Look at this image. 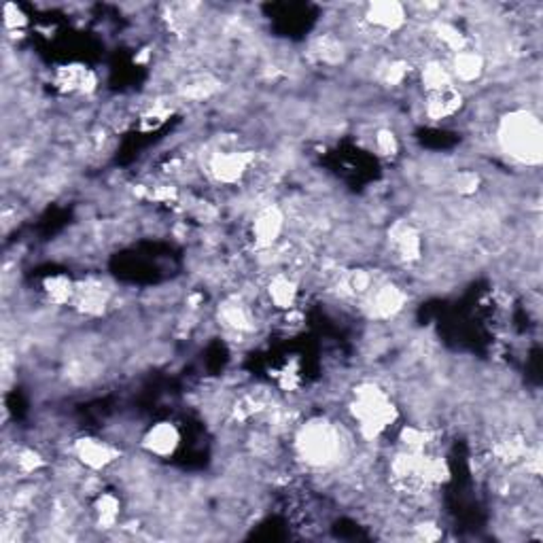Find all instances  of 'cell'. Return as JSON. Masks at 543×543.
<instances>
[{
	"label": "cell",
	"instance_id": "cell-1",
	"mask_svg": "<svg viewBox=\"0 0 543 543\" xmlns=\"http://www.w3.org/2000/svg\"><path fill=\"white\" fill-rule=\"evenodd\" d=\"M498 142L509 158L535 166L541 162L543 127L529 110H512L498 126Z\"/></svg>",
	"mask_w": 543,
	"mask_h": 543
},
{
	"label": "cell",
	"instance_id": "cell-2",
	"mask_svg": "<svg viewBox=\"0 0 543 543\" xmlns=\"http://www.w3.org/2000/svg\"><path fill=\"white\" fill-rule=\"evenodd\" d=\"M351 412L354 423L365 435H380L395 420V406L385 391L374 385H363L354 391Z\"/></svg>",
	"mask_w": 543,
	"mask_h": 543
},
{
	"label": "cell",
	"instance_id": "cell-3",
	"mask_svg": "<svg viewBox=\"0 0 543 543\" xmlns=\"http://www.w3.org/2000/svg\"><path fill=\"white\" fill-rule=\"evenodd\" d=\"M299 457L312 467H325L340 454V435L325 420H310L297 435Z\"/></svg>",
	"mask_w": 543,
	"mask_h": 543
},
{
	"label": "cell",
	"instance_id": "cell-4",
	"mask_svg": "<svg viewBox=\"0 0 543 543\" xmlns=\"http://www.w3.org/2000/svg\"><path fill=\"white\" fill-rule=\"evenodd\" d=\"M253 164V155L245 151H221L210 159V174L215 181L223 182V185H231L238 182L248 173Z\"/></svg>",
	"mask_w": 543,
	"mask_h": 543
},
{
	"label": "cell",
	"instance_id": "cell-5",
	"mask_svg": "<svg viewBox=\"0 0 543 543\" xmlns=\"http://www.w3.org/2000/svg\"><path fill=\"white\" fill-rule=\"evenodd\" d=\"M181 446V431L176 429V425L162 420V423H155L147 429V434L142 435V448L158 458H168L179 450Z\"/></svg>",
	"mask_w": 543,
	"mask_h": 543
},
{
	"label": "cell",
	"instance_id": "cell-6",
	"mask_svg": "<svg viewBox=\"0 0 543 543\" xmlns=\"http://www.w3.org/2000/svg\"><path fill=\"white\" fill-rule=\"evenodd\" d=\"M75 457L87 469L100 471L118 461L119 450L113 444H109V442L96 440V437H83V440L75 444Z\"/></svg>",
	"mask_w": 543,
	"mask_h": 543
},
{
	"label": "cell",
	"instance_id": "cell-7",
	"mask_svg": "<svg viewBox=\"0 0 543 543\" xmlns=\"http://www.w3.org/2000/svg\"><path fill=\"white\" fill-rule=\"evenodd\" d=\"M391 248L401 262H417L423 253V236L420 231L408 221H397L389 230Z\"/></svg>",
	"mask_w": 543,
	"mask_h": 543
},
{
	"label": "cell",
	"instance_id": "cell-8",
	"mask_svg": "<svg viewBox=\"0 0 543 543\" xmlns=\"http://www.w3.org/2000/svg\"><path fill=\"white\" fill-rule=\"evenodd\" d=\"M285 227V217L279 208H263L253 221V240L259 248H270L276 245Z\"/></svg>",
	"mask_w": 543,
	"mask_h": 543
},
{
	"label": "cell",
	"instance_id": "cell-9",
	"mask_svg": "<svg viewBox=\"0 0 543 543\" xmlns=\"http://www.w3.org/2000/svg\"><path fill=\"white\" fill-rule=\"evenodd\" d=\"M368 299H369V310L374 317L391 319L395 317L397 312H401L406 296H403V291L395 285H382V287H374V289L368 293Z\"/></svg>",
	"mask_w": 543,
	"mask_h": 543
},
{
	"label": "cell",
	"instance_id": "cell-10",
	"mask_svg": "<svg viewBox=\"0 0 543 543\" xmlns=\"http://www.w3.org/2000/svg\"><path fill=\"white\" fill-rule=\"evenodd\" d=\"M365 20L374 28H378V30H399V28L406 24V7L399 3H393V0L391 3L389 0H385V3H371L368 4Z\"/></svg>",
	"mask_w": 543,
	"mask_h": 543
},
{
	"label": "cell",
	"instance_id": "cell-11",
	"mask_svg": "<svg viewBox=\"0 0 543 543\" xmlns=\"http://www.w3.org/2000/svg\"><path fill=\"white\" fill-rule=\"evenodd\" d=\"M461 93L457 92V87H448L442 92H431L426 93V118L431 121H444L450 119L458 113L461 109Z\"/></svg>",
	"mask_w": 543,
	"mask_h": 543
},
{
	"label": "cell",
	"instance_id": "cell-12",
	"mask_svg": "<svg viewBox=\"0 0 543 543\" xmlns=\"http://www.w3.org/2000/svg\"><path fill=\"white\" fill-rule=\"evenodd\" d=\"M484 73V58L474 49H463V52L452 55V79L457 77L458 81L471 83L478 81Z\"/></svg>",
	"mask_w": 543,
	"mask_h": 543
},
{
	"label": "cell",
	"instance_id": "cell-13",
	"mask_svg": "<svg viewBox=\"0 0 543 543\" xmlns=\"http://www.w3.org/2000/svg\"><path fill=\"white\" fill-rule=\"evenodd\" d=\"M270 302L279 310H291L297 297V282L289 274H276L268 285Z\"/></svg>",
	"mask_w": 543,
	"mask_h": 543
},
{
	"label": "cell",
	"instance_id": "cell-14",
	"mask_svg": "<svg viewBox=\"0 0 543 543\" xmlns=\"http://www.w3.org/2000/svg\"><path fill=\"white\" fill-rule=\"evenodd\" d=\"M77 285L69 276L64 274H55L49 276L45 280V296L55 306H62V304H70L75 299Z\"/></svg>",
	"mask_w": 543,
	"mask_h": 543
},
{
	"label": "cell",
	"instance_id": "cell-15",
	"mask_svg": "<svg viewBox=\"0 0 543 543\" xmlns=\"http://www.w3.org/2000/svg\"><path fill=\"white\" fill-rule=\"evenodd\" d=\"M423 85L426 93L442 92L448 87H454V79L450 75V69H446L442 62H429L423 69Z\"/></svg>",
	"mask_w": 543,
	"mask_h": 543
},
{
	"label": "cell",
	"instance_id": "cell-16",
	"mask_svg": "<svg viewBox=\"0 0 543 543\" xmlns=\"http://www.w3.org/2000/svg\"><path fill=\"white\" fill-rule=\"evenodd\" d=\"M219 319L227 329L231 331H247L251 329V317L248 310L240 302H225L219 310Z\"/></svg>",
	"mask_w": 543,
	"mask_h": 543
},
{
	"label": "cell",
	"instance_id": "cell-17",
	"mask_svg": "<svg viewBox=\"0 0 543 543\" xmlns=\"http://www.w3.org/2000/svg\"><path fill=\"white\" fill-rule=\"evenodd\" d=\"M96 514H98V523L109 526L115 524V520L119 518V498L113 495H100L96 501Z\"/></svg>",
	"mask_w": 543,
	"mask_h": 543
},
{
	"label": "cell",
	"instance_id": "cell-18",
	"mask_svg": "<svg viewBox=\"0 0 543 543\" xmlns=\"http://www.w3.org/2000/svg\"><path fill=\"white\" fill-rule=\"evenodd\" d=\"M376 151H378L380 155H385V158H393V155H397V151H399L397 136L393 134L391 130H380L378 134H376Z\"/></svg>",
	"mask_w": 543,
	"mask_h": 543
}]
</instances>
